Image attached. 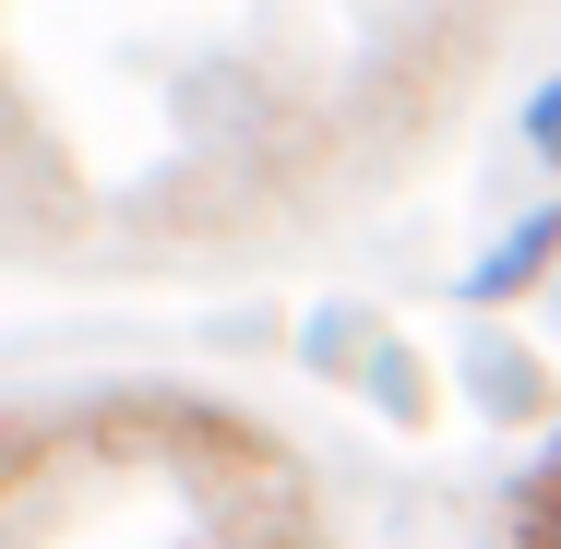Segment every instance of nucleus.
Listing matches in <instances>:
<instances>
[{
  "label": "nucleus",
  "instance_id": "nucleus-1",
  "mask_svg": "<svg viewBox=\"0 0 561 549\" xmlns=\"http://www.w3.org/2000/svg\"><path fill=\"white\" fill-rule=\"evenodd\" d=\"M550 263H561V204H538V216H514V227H502V239H490V251H478L454 287H466L478 311H502V299H526Z\"/></svg>",
  "mask_w": 561,
  "mask_h": 549
},
{
  "label": "nucleus",
  "instance_id": "nucleus-2",
  "mask_svg": "<svg viewBox=\"0 0 561 549\" xmlns=\"http://www.w3.org/2000/svg\"><path fill=\"white\" fill-rule=\"evenodd\" d=\"M526 144H538V156H561V72L526 96Z\"/></svg>",
  "mask_w": 561,
  "mask_h": 549
}]
</instances>
